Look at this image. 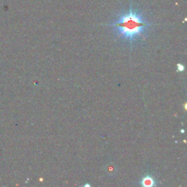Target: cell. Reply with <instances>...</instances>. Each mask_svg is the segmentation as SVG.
<instances>
[{
	"mask_svg": "<svg viewBox=\"0 0 187 187\" xmlns=\"http://www.w3.org/2000/svg\"><path fill=\"white\" fill-rule=\"evenodd\" d=\"M118 36L127 41L134 42L146 33L151 24L146 21L144 16L130 3L128 10L122 13L117 20L110 24Z\"/></svg>",
	"mask_w": 187,
	"mask_h": 187,
	"instance_id": "1",
	"label": "cell"
},
{
	"mask_svg": "<svg viewBox=\"0 0 187 187\" xmlns=\"http://www.w3.org/2000/svg\"><path fill=\"white\" fill-rule=\"evenodd\" d=\"M141 185L144 187H153L156 185V181L153 177L146 175L141 180Z\"/></svg>",
	"mask_w": 187,
	"mask_h": 187,
	"instance_id": "2",
	"label": "cell"
},
{
	"mask_svg": "<svg viewBox=\"0 0 187 187\" xmlns=\"http://www.w3.org/2000/svg\"><path fill=\"white\" fill-rule=\"evenodd\" d=\"M177 68H178V71H179V72H182L184 70V67L183 66V64H177Z\"/></svg>",
	"mask_w": 187,
	"mask_h": 187,
	"instance_id": "3",
	"label": "cell"
},
{
	"mask_svg": "<svg viewBox=\"0 0 187 187\" xmlns=\"http://www.w3.org/2000/svg\"><path fill=\"white\" fill-rule=\"evenodd\" d=\"M84 186H90V185L89 184H86V185H84Z\"/></svg>",
	"mask_w": 187,
	"mask_h": 187,
	"instance_id": "4",
	"label": "cell"
},
{
	"mask_svg": "<svg viewBox=\"0 0 187 187\" xmlns=\"http://www.w3.org/2000/svg\"><path fill=\"white\" fill-rule=\"evenodd\" d=\"M181 133H184V130H181Z\"/></svg>",
	"mask_w": 187,
	"mask_h": 187,
	"instance_id": "5",
	"label": "cell"
}]
</instances>
